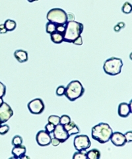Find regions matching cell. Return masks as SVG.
Instances as JSON below:
<instances>
[{
	"mask_svg": "<svg viewBox=\"0 0 132 159\" xmlns=\"http://www.w3.org/2000/svg\"><path fill=\"white\" fill-rule=\"evenodd\" d=\"M60 120V117L56 115H51L49 116L48 118V121L49 123L54 124V125H57L59 124Z\"/></svg>",
	"mask_w": 132,
	"mask_h": 159,
	"instance_id": "44dd1931",
	"label": "cell"
},
{
	"mask_svg": "<svg viewBox=\"0 0 132 159\" xmlns=\"http://www.w3.org/2000/svg\"><path fill=\"white\" fill-rule=\"evenodd\" d=\"M66 30L63 34V42L73 43V42L81 36L83 31V25L75 20L67 21L65 25Z\"/></svg>",
	"mask_w": 132,
	"mask_h": 159,
	"instance_id": "7a4b0ae2",
	"label": "cell"
},
{
	"mask_svg": "<svg viewBox=\"0 0 132 159\" xmlns=\"http://www.w3.org/2000/svg\"><path fill=\"white\" fill-rule=\"evenodd\" d=\"M55 127H56V125L48 122L45 125V131L46 132H48V134H51L52 133L54 132V131L55 129Z\"/></svg>",
	"mask_w": 132,
	"mask_h": 159,
	"instance_id": "484cf974",
	"label": "cell"
},
{
	"mask_svg": "<svg viewBox=\"0 0 132 159\" xmlns=\"http://www.w3.org/2000/svg\"><path fill=\"white\" fill-rule=\"evenodd\" d=\"M3 103V98L1 97L0 98V106H1Z\"/></svg>",
	"mask_w": 132,
	"mask_h": 159,
	"instance_id": "74e56055",
	"label": "cell"
},
{
	"mask_svg": "<svg viewBox=\"0 0 132 159\" xmlns=\"http://www.w3.org/2000/svg\"><path fill=\"white\" fill-rule=\"evenodd\" d=\"M121 11L125 14H130L132 12V4L128 2H125L121 7Z\"/></svg>",
	"mask_w": 132,
	"mask_h": 159,
	"instance_id": "d6986e66",
	"label": "cell"
},
{
	"mask_svg": "<svg viewBox=\"0 0 132 159\" xmlns=\"http://www.w3.org/2000/svg\"><path fill=\"white\" fill-rule=\"evenodd\" d=\"M65 30H66L65 25H57L56 26V31L57 32V33H60L64 34Z\"/></svg>",
	"mask_w": 132,
	"mask_h": 159,
	"instance_id": "f546056e",
	"label": "cell"
},
{
	"mask_svg": "<svg viewBox=\"0 0 132 159\" xmlns=\"http://www.w3.org/2000/svg\"><path fill=\"white\" fill-rule=\"evenodd\" d=\"M56 25L52 22H48L46 25V31L48 34H51L56 30Z\"/></svg>",
	"mask_w": 132,
	"mask_h": 159,
	"instance_id": "ffe728a7",
	"label": "cell"
},
{
	"mask_svg": "<svg viewBox=\"0 0 132 159\" xmlns=\"http://www.w3.org/2000/svg\"><path fill=\"white\" fill-rule=\"evenodd\" d=\"M23 141V140L22 137H20V135H15L12 139L11 143L13 146H18V145H22Z\"/></svg>",
	"mask_w": 132,
	"mask_h": 159,
	"instance_id": "603a6c76",
	"label": "cell"
},
{
	"mask_svg": "<svg viewBox=\"0 0 132 159\" xmlns=\"http://www.w3.org/2000/svg\"><path fill=\"white\" fill-rule=\"evenodd\" d=\"M63 127H64L65 129L67 131V133L70 136L73 135H77L79 133V132H80L77 125L75 124V123L74 122V121H71L69 124L63 125Z\"/></svg>",
	"mask_w": 132,
	"mask_h": 159,
	"instance_id": "9a60e30c",
	"label": "cell"
},
{
	"mask_svg": "<svg viewBox=\"0 0 132 159\" xmlns=\"http://www.w3.org/2000/svg\"><path fill=\"white\" fill-rule=\"evenodd\" d=\"M84 93V89L82 83L77 80H75L71 81L67 84L64 95L70 101L73 102L81 98Z\"/></svg>",
	"mask_w": 132,
	"mask_h": 159,
	"instance_id": "3957f363",
	"label": "cell"
},
{
	"mask_svg": "<svg viewBox=\"0 0 132 159\" xmlns=\"http://www.w3.org/2000/svg\"><path fill=\"white\" fill-rule=\"evenodd\" d=\"M53 134H54V137L55 138L59 140L60 143L66 142L70 137V135L67 133V131L65 129L63 125L60 124L56 125L55 129L54 132H53Z\"/></svg>",
	"mask_w": 132,
	"mask_h": 159,
	"instance_id": "30bf717a",
	"label": "cell"
},
{
	"mask_svg": "<svg viewBox=\"0 0 132 159\" xmlns=\"http://www.w3.org/2000/svg\"><path fill=\"white\" fill-rule=\"evenodd\" d=\"M51 139L52 137L50 134L44 130L39 131L36 135L37 144L40 147H46L50 145Z\"/></svg>",
	"mask_w": 132,
	"mask_h": 159,
	"instance_id": "9c48e42d",
	"label": "cell"
},
{
	"mask_svg": "<svg viewBox=\"0 0 132 159\" xmlns=\"http://www.w3.org/2000/svg\"><path fill=\"white\" fill-rule=\"evenodd\" d=\"M87 156L88 159H100L101 154L99 150L97 149H93L87 152Z\"/></svg>",
	"mask_w": 132,
	"mask_h": 159,
	"instance_id": "e0dca14e",
	"label": "cell"
},
{
	"mask_svg": "<svg viewBox=\"0 0 132 159\" xmlns=\"http://www.w3.org/2000/svg\"><path fill=\"white\" fill-rule=\"evenodd\" d=\"M13 110L11 107L6 103H3L0 106V121L2 123H5L13 116Z\"/></svg>",
	"mask_w": 132,
	"mask_h": 159,
	"instance_id": "ba28073f",
	"label": "cell"
},
{
	"mask_svg": "<svg viewBox=\"0 0 132 159\" xmlns=\"http://www.w3.org/2000/svg\"><path fill=\"white\" fill-rule=\"evenodd\" d=\"M23 158H30V157H28V156H26V155L23 157Z\"/></svg>",
	"mask_w": 132,
	"mask_h": 159,
	"instance_id": "b9f144b4",
	"label": "cell"
},
{
	"mask_svg": "<svg viewBox=\"0 0 132 159\" xmlns=\"http://www.w3.org/2000/svg\"><path fill=\"white\" fill-rule=\"evenodd\" d=\"M2 124H3V123L2 122V121H0V125H2Z\"/></svg>",
	"mask_w": 132,
	"mask_h": 159,
	"instance_id": "7bdbcfd3",
	"label": "cell"
},
{
	"mask_svg": "<svg viewBox=\"0 0 132 159\" xmlns=\"http://www.w3.org/2000/svg\"><path fill=\"white\" fill-rule=\"evenodd\" d=\"M73 43L75 45H77V46H81L83 44V39L81 36H79L77 39H76L73 42Z\"/></svg>",
	"mask_w": 132,
	"mask_h": 159,
	"instance_id": "4dcf8cb0",
	"label": "cell"
},
{
	"mask_svg": "<svg viewBox=\"0 0 132 159\" xmlns=\"http://www.w3.org/2000/svg\"><path fill=\"white\" fill-rule=\"evenodd\" d=\"M26 149L24 145L14 146L11 151V153L14 158H23V157L26 155Z\"/></svg>",
	"mask_w": 132,
	"mask_h": 159,
	"instance_id": "4fadbf2b",
	"label": "cell"
},
{
	"mask_svg": "<svg viewBox=\"0 0 132 159\" xmlns=\"http://www.w3.org/2000/svg\"><path fill=\"white\" fill-rule=\"evenodd\" d=\"M15 59L20 63H25L29 60V55L26 51L23 50H17L14 52Z\"/></svg>",
	"mask_w": 132,
	"mask_h": 159,
	"instance_id": "5bb4252c",
	"label": "cell"
},
{
	"mask_svg": "<svg viewBox=\"0 0 132 159\" xmlns=\"http://www.w3.org/2000/svg\"><path fill=\"white\" fill-rule=\"evenodd\" d=\"M66 91V87L64 86H59L56 89V95L58 97H61L63 95L65 94Z\"/></svg>",
	"mask_w": 132,
	"mask_h": 159,
	"instance_id": "4316f807",
	"label": "cell"
},
{
	"mask_svg": "<svg viewBox=\"0 0 132 159\" xmlns=\"http://www.w3.org/2000/svg\"><path fill=\"white\" fill-rule=\"evenodd\" d=\"M73 159H87V152L82 151L75 152L73 156Z\"/></svg>",
	"mask_w": 132,
	"mask_h": 159,
	"instance_id": "7402d4cb",
	"label": "cell"
},
{
	"mask_svg": "<svg viewBox=\"0 0 132 159\" xmlns=\"http://www.w3.org/2000/svg\"><path fill=\"white\" fill-rule=\"evenodd\" d=\"M5 94H6V87L3 83L0 81V98H3Z\"/></svg>",
	"mask_w": 132,
	"mask_h": 159,
	"instance_id": "83f0119b",
	"label": "cell"
},
{
	"mask_svg": "<svg viewBox=\"0 0 132 159\" xmlns=\"http://www.w3.org/2000/svg\"><path fill=\"white\" fill-rule=\"evenodd\" d=\"M110 140L114 145L118 147L124 146L127 143L125 135L119 131L113 132Z\"/></svg>",
	"mask_w": 132,
	"mask_h": 159,
	"instance_id": "8fae6325",
	"label": "cell"
},
{
	"mask_svg": "<svg viewBox=\"0 0 132 159\" xmlns=\"http://www.w3.org/2000/svg\"><path fill=\"white\" fill-rule=\"evenodd\" d=\"M5 27L7 30V31H13L16 29L17 26V23L15 20L11 19H7L5 21Z\"/></svg>",
	"mask_w": 132,
	"mask_h": 159,
	"instance_id": "ac0fdd59",
	"label": "cell"
},
{
	"mask_svg": "<svg viewBox=\"0 0 132 159\" xmlns=\"http://www.w3.org/2000/svg\"><path fill=\"white\" fill-rule=\"evenodd\" d=\"M46 18L49 22H52L56 25H66L68 21L66 12L60 8L50 9L47 13Z\"/></svg>",
	"mask_w": 132,
	"mask_h": 159,
	"instance_id": "5b68a950",
	"label": "cell"
},
{
	"mask_svg": "<svg viewBox=\"0 0 132 159\" xmlns=\"http://www.w3.org/2000/svg\"><path fill=\"white\" fill-rule=\"evenodd\" d=\"M113 133L112 129L107 123H100L94 125L91 129L92 138L101 144L106 143L110 141Z\"/></svg>",
	"mask_w": 132,
	"mask_h": 159,
	"instance_id": "6da1fadb",
	"label": "cell"
},
{
	"mask_svg": "<svg viewBox=\"0 0 132 159\" xmlns=\"http://www.w3.org/2000/svg\"><path fill=\"white\" fill-rule=\"evenodd\" d=\"M7 33V30L5 28L2 29H0V34H5Z\"/></svg>",
	"mask_w": 132,
	"mask_h": 159,
	"instance_id": "d590c367",
	"label": "cell"
},
{
	"mask_svg": "<svg viewBox=\"0 0 132 159\" xmlns=\"http://www.w3.org/2000/svg\"><path fill=\"white\" fill-rule=\"evenodd\" d=\"M50 39L54 44H61L63 42V34L56 31L50 34Z\"/></svg>",
	"mask_w": 132,
	"mask_h": 159,
	"instance_id": "2e32d148",
	"label": "cell"
},
{
	"mask_svg": "<svg viewBox=\"0 0 132 159\" xmlns=\"http://www.w3.org/2000/svg\"><path fill=\"white\" fill-rule=\"evenodd\" d=\"M3 28H5L4 24H1V25H0V29H3Z\"/></svg>",
	"mask_w": 132,
	"mask_h": 159,
	"instance_id": "ab89813d",
	"label": "cell"
},
{
	"mask_svg": "<svg viewBox=\"0 0 132 159\" xmlns=\"http://www.w3.org/2000/svg\"><path fill=\"white\" fill-rule=\"evenodd\" d=\"M129 106H130V111H131V113L132 114V99L130 100V104H129Z\"/></svg>",
	"mask_w": 132,
	"mask_h": 159,
	"instance_id": "8d00e7d4",
	"label": "cell"
},
{
	"mask_svg": "<svg viewBox=\"0 0 132 159\" xmlns=\"http://www.w3.org/2000/svg\"><path fill=\"white\" fill-rule=\"evenodd\" d=\"M9 131V126L7 124L0 125V135H4L7 134Z\"/></svg>",
	"mask_w": 132,
	"mask_h": 159,
	"instance_id": "d4e9b609",
	"label": "cell"
},
{
	"mask_svg": "<svg viewBox=\"0 0 132 159\" xmlns=\"http://www.w3.org/2000/svg\"><path fill=\"white\" fill-rule=\"evenodd\" d=\"M118 114L121 118H128L131 114L129 104L126 102L120 103L118 106Z\"/></svg>",
	"mask_w": 132,
	"mask_h": 159,
	"instance_id": "7c38bea8",
	"label": "cell"
},
{
	"mask_svg": "<svg viewBox=\"0 0 132 159\" xmlns=\"http://www.w3.org/2000/svg\"><path fill=\"white\" fill-rule=\"evenodd\" d=\"M71 120V118L70 117V116H67V115H63L61 116L60 117V124L64 125H66L67 124H69Z\"/></svg>",
	"mask_w": 132,
	"mask_h": 159,
	"instance_id": "cb8c5ba5",
	"label": "cell"
},
{
	"mask_svg": "<svg viewBox=\"0 0 132 159\" xmlns=\"http://www.w3.org/2000/svg\"><path fill=\"white\" fill-rule=\"evenodd\" d=\"M27 107L31 114L39 115L44 111L45 105L41 98H35L30 100L27 104Z\"/></svg>",
	"mask_w": 132,
	"mask_h": 159,
	"instance_id": "52a82bcc",
	"label": "cell"
},
{
	"mask_svg": "<svg viewBox=\"0 0 132 159\" xmlns=\"http://www.w3.org/2000/svg\"><path fill=\"white\" fill-rule=\"evenodd\" d=\"M67 15V20H68V21L74 20V19H75V17H74V15L73 14L68 13Z\"/></svg>",
	"mask_w": 132,
	"mask_h": 159,
	"instance_id": "d6a6232c",
	"label": "cell"
},
{
	"mask_svg": "<svg viewBox=\"0 0 132 159\" xmlns=\"http://www.w3.org/2000/svg\"><path fill=\"white\" fill-rule=\"evenodd\" d=\"M124 135H125V137L127 143L132 142V131H127Z\"/></svg>",
	"mask_w": 132,
	"mask_h": 159,
	"instance_id": "f1b7e54d",
	"label": "cell"
},
{
	"mask_svg": "<svg viewBox=\"0 0 132 159\" xmlns=\"http://www.w3.org/2000/svg\"><path fill=\"white\" fill-rule=\"evenodd\" d=\"M117 25L120 26V27L121 29L124 28V27H125V25L124 22H120V23H118Z\"/></svg>",
	"mask_w": 132,
	"mask_h": 159,
	"instance_id": "e575fe53",
	"label": "cell"
},
{
	"mask_svg": "<svg viewBox=\"0 0 132 159\" xmlns=\"http://www.w3.org/2000/svg\"><path fill=\"white\" fill-rule=\"evenodd\" d=\"M73 145L77 151H86L91 145V142L89 137L86 135H77L73 141Z\"/></svg>",
	"mask_w": 132,
	"mask_h": 159,
	"instance_id": "8992f818",
	"label": "cell"
},
{
	"mask_svg": "<svg viewBox=\"0 0 132 159\" xmlns=\"http://www.w3.org/2000/svg\"><path fill=\"white\" fill-rule=\"evenodd\" d=\"M27 1H28L29 2H30V3H33V2H34L39 1V0H27Z\"/></svg>",
	"mask_w": 132,
	"mask_h": 159,
	"instance_id": "f35d334b",
	"label": "cell"
},
{
	"mask_svg": "<svg viewBox=\"0 0 132 159\" xmlns=\"http://www.w3.org/2000/svg\"><path fill=\"white\" fill-rule=\"evenodd\" d=\"M130 59L132 60V52H131V54H130Z\"/></svg>",
	"mask_w": 132,
	"mask_h": 159,
	"instance_id": "60d3db41",
	"label": "cell"
},
{
	"mask_svg": "<svg viewBox=\"0 0 132 159\" xmlns=\"http://www.w3.org/2000/svg\"><path fill=\"white\" fill-rule=\"evenodd\" d=\"M121 29L120 27V26H119L118 25H116L114 26V30L115 32H116V33H118V32L120 31Z\"/></svg>",
	"mask_w": 132,
	"mask_h": 159,
	"instance_id": "836d02e7",
	"label": "cell"
},
{
	"mask_svg": "<svg viewBox=\"0 0 132 159\" xmlns=\"http://www.w3.org/2000/svg\"><path fill=\"white\" fill-rule=\"evenodd\" d=\"M51 144L54 147H57L60 144V141L57 139L55 138V137H54V138H52L51 139Z\"/></svg>",
	"mask_w": 132,
	"mask_h": 159,
	"instance_id": "1f68e13d",
	"label": "cell"
},
{
	"mask_svg": "<svg viewBox=\"0 0 132 159\" xmlns=\"http://www.w3.org/2000/svg\"><path fill=\"white\" fill-rule=\"evenodd\" d=\"M123 61L120 58L111 57L105 61L103 65V70L107 75L111 76L118 75L121 71Z\"/></svg>",
	"mask_w": 132,
	"mask_h": 159,
	"instance_id": "277c9868",
	"label": "cell"
}]
</instances>
